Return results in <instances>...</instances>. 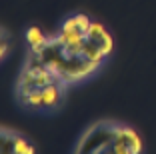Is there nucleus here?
<instances>
[{
  "label": "nucleus",
  "mask_w": 156,
  "mask_h": 154,
  "mask_svg": "<svg viewBox=\"0 0 156 154\" xmlns=\"http://www.w3.org/2000/svg\"><path fill=\"white\" fill-rule=\"evenodd\" d=\"M68 84L52 70L26 54L14 82V98L20 108L34 114H54L66 102Z\"/></svg>",
  "instance_id": "obj_1"
},
{
  "label": "nucleus",
  "mask_w": 156,
  "mask_h": 154,
  "mask_svg": "<svg viewBox=\"0 0 156 154\" xmlns=\"http://www.w3.org/2000/svg\"><path fill=\"white\" fill-rule=\"evenodd\" d=\"M70 154H144V140L126 122L96 120L82 130Z\"/></svg>",
  "instance_id": "obj_2"
},
{
  "label": "nucleus",
  "mask_w": 156,
  "mask_h": 154,
  "mask_svg": "<svg viewBox=\"0 0 156 154\" xmlns=\"http://www.w3.org/2000/svg\"><path fill=\"white\" fill-rule=\"evenodd\" d=\"M28 54L36 58L38 62H42L58 78H62L68 86L88 82L104 66V64L92 60L90 56H86L84 52L72 48L70 44H64L56 34H48L44 44L36 50H28Z\"/></svg>",
  "instance_id": "obj_3"
},
{
  "label": "nucleus",
  "mask_w": 156,
  "mask_h": 154,
  "mask_svg": "<svg viewBox=\"0 0 156 154\" xmlns=\"http://www.w3.org/2000/svg\"><path fill=\"white\" fill-rule=\"evenodd\" d=\"M0 154H36V144L10 126L0 128Z\"/></svg>",
  "instance_id": "obj_4"
},
{
  "label": "nucleus",
  "mask_w": 156,
  "mask_h": 154,
  "mask_svg": "<svg viewBox=\"0 0 156 154\" xmlns=\"http://www.w3.org/2000/svg\"><path fill=\"white\" fill-rule=\"evenodd\" d=\"M46 38H48V34H46L40 26H34V24H32V26H28L26 30H24V40H26L28 50L40 48V46L46 42Z\"/></svg>",
  "instance_id": "obj_5"
},
{
  "label": "nucleus",
  "mask_w": 156,
  "mask_h": 154,
  "mask_svg": "<svg viewBox=\"0 0 156 154\" xmlns=\"http://www.w3.org/2000/svg\"><path fill=\"white\" fill-rule=\"evenodd\" d=\"M10 50H12V36H10V30L6 26H0V60H2V62L8 60Z\"/></svg>",
  "instance_id": "obj_6"
}]
</instances>
